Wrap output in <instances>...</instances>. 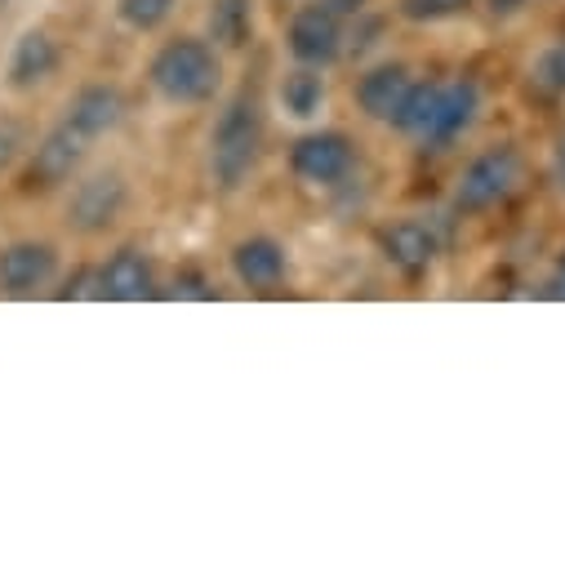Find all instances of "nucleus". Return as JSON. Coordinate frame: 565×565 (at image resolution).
<instances>
[{
    "label": "nucleus",
    "instance_id": "obj_1",
    "mask_svg": "<svg viewBox=\"0 0 565 565\" xmlns=\"http://www.w3.org/2000/svg\"><path fill=\"white\" fill-rule=\"evenodd\" d=\"M148 81L170 107H205L223 89V50L205 36H174L152 54Z\"/></svg>",
    "mask_w": 565,
    "mask_h": 565
},
{
    "label": "nucleus",
    "instance_id": "obj_2",
    "mask_svg": "<svg viewBox=\"0 0 565 565\" xmlns=\"http://www.w3.org/2000/svg\"><path fill=\"white\" fill-rule=\"evenodd\" d=\"M258 152H263V107L254 94H236L210 129V179H214V188L236 192L254 174Z\"/></svg>",
    "mask_w": 565,
    "mask_h": 565
},
{
    "label": "nucleus",
    "instance_id": "obj_3",
    "mask_svg": "<svg viewBox=\"0 0 565 565\" xmlns=\"http://www.w3.org/2000/svg\"><path fill=\"white\" fill-rule=\"evenodd\" d=\"M525 174H530L525 152L516 143H494L463 166V174L455 183V210L459 214H490L525 188Z\"/></svg>",
    "mask_w": 565,
    "mask_h": 565
},
{
    "label": "nucleus",
    "instance_id": "obj_4",
    "mask_svg": "<svg viewBox=\"0 0 565 565\" xmlns=\"http://www.w3.org/2000/svg\"><path fill=\"white\" fill-rule=\"evenodd\" d=\"M477 116H481V85L472 76L437 81L433 103H428V111H423V120L414 129V143L423 152H446L477 125Z\"/></svg>",
    "mask_w": 565,
    "mask_h": 565
},
{
    "label": "nucleus",
    "instance_id": "obj_5",
    "mask_svg": "<svg viewBox=\"0 0 565 565\" xmlns=\"http://www.w3.org/2000/svg\"><path fill=\"white\" fill-rule=\"evenodd\" d=\"M356 170V143L343 129H308L290 143V174L308 188H339Z\"/></svg>",
    "mask_w": 565,
    "mask_h": 565
},
{
    "label": "nucleus",
    "instance_id": "obj_6",
    "mask_svg": "<svg viewBox=\"0 0 565 565\" xmlns=\"http://www.w3.org/2000/svg\"><path fill=\"white\" fill-rule=\"evenodd\" d=\"M343 41H348V19H339L326 0H312V6H299L290 14L286 28V50L295 63L308 67H334L343 58Z\"/></svg>",
    "mask_w": 565,
    "mask_h": 565
},
{
    "label": "nucleus",
    "instance_id": "obj_7",
    "mask_svg": "<svg viewBox=\"0 0 565 565\" xmlns=\"http://www.w3.org/2000/svg\"><path fill=\"white\" fill-rule=\"evenodd\" d=\"M227 267H232V280L241 290L276 295L290 280V249L280 245L276 236H267V232H254V236H241L227 249Z\"/></svg>",
    "mask_w": 565,
    "mask_h": 565
},
{
    "label": "nucleus",
    "instance_id": "obj_8",
    "mask_svg": "<svg viewBox=\"0 0 565 565\" xmlns=\"http://www.w3.org/2000/svg\"><path fill=\"white\" fill-rule=\"evenodd\" d=\"M85 152H89V138H85L81 129H72L67 120H63L58 129H50V134L41 138V148L32 152L28 174H23L28 192H50V188L72 183V174L81 170Z\"/></svg>",
    "mask_w": 565,
    "mask_h": 565
},
{
    "label": "nucleus",
    "instance_id": "obj_9",
    "mask_svg": "<svg viewBox=\"0 0 565 565\" xmlns=\"http://www.w3.org/2000/svg\"><path fill=\"white\" fill-rule=\"evenodd\" d=\"M379 254L392 271H401L405 280H418V276H428L437 254H441V241L428 223H418V218H396L387 227H379Z\"/></svg>",
    "mask_w": 565,
    "mask_h": 565
},
{
    "label": "nucleus",
    "instance_id": "obj_10",
    "mask_svg": "<svg viewBox=\"0 0 565 565\" xmlns=\"http://www.w3.org/2000/svg\"><path fill=\"white\" fill-rule=\"evenodd\" d=\"M125 201H129V188L116 170H103V174H89L72 188V201H67V223L76 232H107L120 214H125Z\"/></svg>",
    "mask_w": 565,
    "mask_h": 565
},
{
    "label": "nucleus",
    "instance_id": "obj_11",
    "mask_svg": "<svg viewBox=\"0 0 565 565\" xmlns=\"http://www.w3.org/2000/svg\"><path fill=\"white\" fill-rule=\"evenodd\" d=\"M94 295L111 303H143L157 295V271L143 249H116L98 271H94Z\"/></svg>",
    "mask_w": 565,
    "mask_h": 565
},
{
    "label": "nucleus",
    "instance_id": "obj_12",
    "mask_svg": "<svg viewBox=\"0 0 565 565\" xmlns=\"http://www.w3.org/2000/svg\"><path fill=\"white\" fill-rule=\"evenodd\" d=\"M54 271H58V254L45 241H14V245L0 249V290L14 295V299L45 290L54 280Z\"/></svg>",
    "mask_w": 565,
    "mask_h": 565
},
{
    "label": "nucleus",
    "instance_id": "obj_13",
    "mask_svg": "<svg viewBox=\"0 0 565 565\" xmlns=\"http://www.w3.org/2000/svg\"><path fill=\"white\" fill-rule=\"evenodd\" d=\"M409 85H414V72L405 63H392L387 58V63L365 67L361 81H356V107H361V116L365 120H379V125H392V116L401 111Z\"/></svg>",
    "mask_w": 565,
    "mask_h": 565
},
{
    "label": "nucleus",
    "instance_id": "obj_14",
    "mask_svg": "<svg viewBox=\"0 0 565 565\" xmlns=\"http://www.w3.org/2000/svg\"><path fill=\"white\" fill-rule=\"evenodd\" d=\"M72 129H81L89 143L103 134H111L120 120H125V94L116 85H85L76 89V98L67 103V116H63Z\"/></svg>",
    "mask_w": 565,
    "mask_h": 565
},
{
    "label": "nucleus",
    "instance_id": "obj_15",
    "mask_svg": "<svg viewBox=\"0 0 565 565\" xmlns=\"http://www.w3.org/2000/svg\"><path fill=\"white\" fill-rule=\"evenodd\" d=\"M205 41L223 54H236L254 41V0H210Z\"/></svg>",
    "mask_w": 565,
    "mask_h": 565
},
{
    "label": "nucleus",
    "instance_id": "obj_16",
    "mask_svg": "<svg viewBox=\"0 0 565 565\" xmlns=\"http://www.w3.org/2000/svg\"><path fill=\"white\" fill-rule=\"evenodd\" d=\"M276 107L286 111L290 120H317L321 107H326V76L321 67H308V63H295L276 85Z\"/></svg>",
    "mask_w": 565,
    "mask_h": 565
},
{
    "label": "nucleus",
    "instance_id": "obj_17",
    "mask_svg": "<svg viewBox=\"0 0 565 565\" xmlns=\"http://www.w3.org/2000/svg\"><path fill=\"white\" fill-rule=\"evenodd\" d=\"M58 72V45L50 32H28L19 45H14V58H10V85L19 89H32L41 81H50Z\"/></svg>",
    "mask_w": 565,
    "mask_h": 565
},
{
    "label": "nucleus",
    "instance_id": "obj_18",
    "mask_svg": "<svg viewBox=\"0 0 565 565\" xmlns=\"http://www.w3.org/2000/svg\"><path fill=\"white\" fill-rule=\"evenodd\" d=\"M525 85L539 103H561L565 98V36H556L539 50V58L525 72Z\"/></svg>",
    "mask_w": 565,
    "mask_h": 565
},
{
    "label": "nucleus",
    "instance_id": "obj_19",
    "mask_svg": "<svg viewBox=\"0 0 565 565\" xmlns=\"http://www.w3.org/2000/svg\"><path fill=\"white\" fill-rule=\"evenodd\" d=\"M472 10V0H396V14L414 28H441Z\"/></svg>",
    "mask_w": 565,
    "mask_h": 565
},
{
    "label": "nucleus",
    "instance_id": "obj_20",
    "mask_svg": "<svg viewBox=\"0 0 565 565\" xmlns=\"http://www.w3.org/2000/svg\"><path fill=\"white\" fill-rule=\"evenodd\" d=\"M179 0H116V19L138 32V36H148V32H161L170 23Z\"/></svg>",
    "mask_w": 565,
    "mask_h": 565
},
{
    "label": "nucleus",
    "instance_id": "obj_21",
    "mask_svg": "<svg viewBox=\"0 0 565 565\" xmlns=\"http://www.w3.org/2000/svg\"><path fill=\"white\" fill-rule=\"evenodd\" d=\"M19 152H23V134H19V125L0 120V174H6V170L19 161Z\"/></svg>",
    "mask_w": 565,
    "mask_h": 565
},
{
    "label": "nucleus",
    "instance_id": "obj_22",
    "mask_svg": "<svg viewBox=\"0 0 565 565\" xmlns=\"http://www.w3.org/2000/svg\"><path fill=\"white\" fill-rule=\"evenodd\" d=\"M547 174H552V183H556V192L565 196V134L552 143V161H547Z\"/></svg>",
    "mask_w": 565,
    "mask_h": 565
},
{
    "label": "nucleus",
    "instance_id": "obj_23",
    "mask_svg": "<svg viewBox=\"0 0 565 565\" xmlns=\"http://www.w3.org/2000/svg\"><path fill=\"white\" fill-rule=\"evenodd\" d=\"M326 6H330L339 19H356V14H365V10L374 6V0H326Z\"/></svg>",
    "mask_w": 565,
    "mask_h": 565
},
{
    "label": "nucleus",
    "instance_id": "obj_24",
    "mask_svg": "<svg viewBox=\"0 0 565 565\" xmlns=\"http://www.w3.org/2000/svg\"><path fill=\"white\" fill-rule=\"evenodd\" d=\"M530 6V0H486V10L494 14V19H512V14H521Z\"/></svg>",
    "mask_w": 565,
    "mask_h": 565
},
{
    "label": "nucleus",
    "instance_id": "obj_25",
    "mask_svg": "<svg viewBox=\"0 0 565 565\" xmlns=\"http://www.w3.org/2000/svg\"><path fill=\"white\" fill-rule=\"evenodd\" d=\"M556 295H565V249H561V258H556Z\"/></svg>",
    "mask_w": 565,
    "mask_h": 565
}]
</instances>
